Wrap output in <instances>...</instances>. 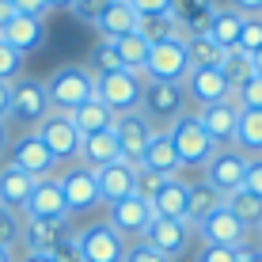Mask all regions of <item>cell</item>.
I'll return each instance as SVG.
<instances>
[{
	"label": "cell",
	"instance_id": "obj_28",
	"mask_svg": "<svg viewBox=\"0 0 262 262\" xmlns=\"http://www.w3.org/2000/svg\"><path fill=\"white\" fill-rule=\"evenodd\" d=\"M221 205H224V194L213 190L205 179H202V183H190V190H186V224L198 228V224H202L205 216H213Z\"/></svg>",
	"mask_w": 262,
	"mask_h": 262
},
{
	"label": "cell",
	"instance_id": "obj_58",
	"mask_svg": "<svg viewBox=\"0 0 262 262\" xmlns=\"http://www.w3.org/2000/svg\"><path fill=\"white\" fill-rule=\"evenodd\" d=\"M0 262H15V258H12V251H8V247H0Z\"/></svg>",
	"mask_w": 262,
	"mask_h": 262
},
{
	"label": "cell",
	"instance_id": "obj_17",
	"mask_svg": "<svg viewBox=\"0 0 262 262\" xmlns=\"http://www.w3.org/2000/svg\"><path fill=\"white\" fill-rule=\"evenodd\" d=\"M194 232L202 236L205 247H243V243H247V228H243V224H239L228 209H224V205H221L213 216H205Z\"/></svg>",
	"mask_w": 262,
	"mask_h": 262
},
{
	"label": "cell",
	"instance_id": "obj_49",
	"mask_svg": "<svg viewBox=\"0 0 262 262\" xmlns=\"http://www.w3.org/2000/svg\"><path fill=\"white\" fill-rule=\"evenodd\" d=\"M137 15H167L171 12V0H129Z\"/></svg>",
	"mask_w": 262,
	"mask_h": 262
},
{
	"label": "cell",
	"instance_id": "obj_26",
	"mask_svg": "<svg viewBox=\"0 0 262 262\" xmlns=\"http://www.w3.org/2000/svg\"><path fill=\"white\" fill-rule=\"evenodd\" d=\"M34 183H38V179H31L27 171L4 164V167H0V205L23 213L27 209V198H31V190H34Z\"/></svg>",
	"mask_w": 262,
	"mask_h": 262
},
{
	"label": "cell",
	"instance_id": "obj_14",
	"mask_svg": "<svg viewBox=\"0 0 262 262\" xmlns=\"http://www.w3.org/2000/svg\"><path fill=\"white\" fill-rule=\"evenodd\" d=\"M23 216H34V221H69V205H65V194H61L57 175L38 179V183H34L31 198H27Z\"/></svg>",
	"mask_w": 262,
	"mask_h": 262
},
{
	"label": "cell",
	"instance_id": "obj_44",
	"mask_svg": "<svg viewBox=\"0 0 262 262\" xmlns=\"http://www.w3.org/2000/svg\"><path fill=\"white\" fill-rule=\"evenodd\" d=\"M122 262H171L167 255H160L152 243H144V239H137L133 247H125V258Z\"/></svg>",
	"mask_w": 262,
	"mask_h": 262
},
{
	"label": "cell",
	"instance_id": "obj_53",
	"mask_svg": "<svg viewBox=\"0 0 262 262\" xmlns=\"http://www.w3.org/2000/svg\"><path fill=\"white\" fill-rule=\"evenodd\" d=\"M239 262H262V247H239Z\"/></svg>",
	"mask_w": 262,
	"mask_h": 262
},
{
	"label": "cell",
	"instance_id": "obj_38",
	"mask_svg": "<svg viewBox=\"0 0 262 262\" xmlns=\"http://www.w3.org/2000/svg\"><path fill=\"white\" fill-rule=\"evenodd\" d=\"M19 236H23V221H19V213L8 209V205H0V247L12 251L15 243H19Z\"/></svg>",
	"mask_w": 262,
	"mask_h": 262
},
{
	"label": "cell",
	"instance_id": "obj_57",
	"mask_svg": "<svg viewBox=\"0 0 262 262\" xmlns=\"http://www.w3.org/2000/svg\"><path fill=\"white\" fill-rule=\"evenodd\" d=\"M50 8H72V0H46Z\"/></svg>",
	"mask_w": 262,
	"mask_h": 262
},
{
	"label": "cell",
	"instance_id": "obj_11",
	"mask_svg": "<svg viewBox=\"0 0 262 262\" xmlns=\"http://www.w3.org/2000/svg\"><path fill=\"white\" fill-rule=\"evenodd\" d=\"M198 122H202V129L209 133V141L216 144V148H232V144H236V129H239L236 92H232V99H224V103L202 106V111H198Z\"/></svg>",
	"mask_w": 262,
	"mask_h": 262
},
{
	"label": "cell",
	"instance_id": "obj_6",
	"mask_svg": "<svg viewBox=\"0 0 262 262\" xmlns=\"http://www.w3.org/2000/svg\"><path fill=\"white\" fill-rule=\"evenodd\" d=\"M186 106V95H183V84H171V80H144V95H141V111L148 122H164L171 125L183 114Z\"/></svg>",
	"mask_w": 262,
	"mask_h": 262
},
{
	"label": "cell",
	"instance_id": "obj_9",
	"mask_svg": "<svg viewBox=\"0 0 262 262\" xmlns=\"http://www.w3.org/2000/svg\"><path fill=\"white\" fill-rule=\"evenodd\" d=\"M34 133H38V141L53 152V160H57V164H61V160H76V156H80V141H84V137L76 133V125H72L69 114L50 111L46 118L38 122V129H34Z\"/></svg>",
	"mask_w": 262,
	"mask_h": 262
},
{
	"label": "cell",
	"instance_id": "obj_7",
	"mask_svg": "<svg viewBox=\"0 0 262 262\" xmlns=\"http://www.w3.org/2000/svg\"><path fill=\"white\" fill-rule=\"evenodd\" d=\"M152 133H156V125L144 118V111H129V114H118L114 118V137H118V152L125 164L141 167L144 160V148H148Z\"/></svg>",
	"mask_w": 262,
	"mask_h": 262
},
{
	"label": "cell",
	"instance_id": "obj_52",
	"mask_svg": "<svg viewBox=\"0 0 262 262\" xmlns=\"http://www.w3.org/2000/svg\"><path fill=\"white\" fill-rule=\"evenodd\" d=\"M12 19H15V4H12V0H0V31H4Z\"/></svg>",
	"mask_w": 262,
	"mask_h": 262
},
{
	"label": "cell",
	"instance_id": "obj_55",
	"mask_svg": "<svg viewBox=\"0 0 262 262\" xmlns=\"http://www.w3.org/2000/svg\"><path fill=\"white\" fill-rule=\"evenodd\" d=\"M251 65H255V76H262V50L251 53Z\"/></svg>",
	"mask_w": 262,
	"mask_h": 262
},
{
	"label": "cell",
	"instance_id": "obj_19",
	"mask_svg": "<svg viewBox=\"0 0 262 262\" xmlns=\"http://www.w3.org/2000/svg\"><path fill=\"white\" fill-rule=\"evenodd\" d=\"M95 183H99V198L106 205H118L125 198H133V186H137V167L118 160V164H106L95 171Z\"/></svg>",
	"mask_w": 262,
	"mask_h": 262
},
{
	"label": "cell",
	"instance_id": "obj_32",
	"mask_svg": "<svg viewBox=\"0 0 262 262\" xmlns=\"http://www.w3.org/2000/svg\"><path fill=\"white\" fill-rule=\"evenodd\" d=\"M111 46H114V53H118V65H122L125 72H141V76H144V65H148V50H152V46L141 38L137 31L125 34V38H114Z\"/></svg>",
	"mask_w": 262,
	"mask_h": 262
},
{
	"label": "cell",
	"instance_id": "obj_2",
	"mask_svg": "<svg viewBox=\"0 0 262 262\" xmlns=\"http://www.w3.org/2000/svg\"><path fill=\"white\" fill-rule=\"evenodd\" d=\"M167 137H171V144H175L179 164L183 167H205L213 160V152H216V144L209 141V133L202 129L198 114H186V111L167 125Z\"/></svg>",
	"mask_w": 262,
	"mask_h": 262
},
{
	"label": "cell",
	"instance_id": "obj_54",
	"mask_svg": "<svg viewBox=\"0 0 262 262\" xmlns=\"http://www.w3.org/2000/svg\"><path fill=\"white\" fill-rule=\"evenodd\" d=\"M8 144H12V137H8V122H0V152H8Z\"/></svg>",
	"mask_w": 262,
	"mask_h": 262
},
{
	"label": "cell",
	"instance_id": "obj_37",
	"mask_svg": "<svg viewBox=\"0 0 262 262\" xmlns=\"http://www.w3.org/2000/svg\"><path fill=\"white\" fill-rule=\"evenodd\" d=\"M118 69H122V65H118V53H114V46L99 38L95 46H92V53H88V72L99 80V76H111V72H118Z\"/></svg>",
	"mask_w": 262,
	"mask_h": 262
},
{
	"label": "cell",
	"instance_id": "obj_34",
	"mask_svg": "<svg viewBox=\"0 0 262 262\" xmlns=\"http://www.w3.org/2000/svg\"><path fill=\"white\" fill-rule=\"evenodd\" d=\"M186 50H190V69H221L224 53L209 34H198V38H186Z\"/></svg>",
	"mask_w": 262,
	"mask_h": 262
},
{
	"label": "cell",
	"instance_id": "obj_31",
	"mask_svg": "<svg viewBox=\"0 0 262 262\" xmlns=\"http://www.w3.org/2000/svg\"><path fill=\"white\" fill-rule=\"evenodd\" d=\"M224 209L236 216V221H239L247 232H258V228H262V198H255L251 190L228 194V198H224Z\"/></svg>",
	"mask_w": 262,
	"mask_h": 262
},
{
	"label": "cell",
	"instance_id": "obj_13",
	"mask_svg": "<svg viewBox=\"0 0 262 262\" xmlns=\"http://www.w3.org/2000/svg\"><path fill=\"white\" fill-rule=\"evenodd\" d=\"M183 95L202 111V106H213V103L232 99V88H228V80H224L221 69H190L186 80H183Z\"/></svg>",
	"mask_w": 262,
	"mask_h": 262
},
{
	"label": "cell",
	"instance_id": "obj_4",
	"mask_svg": "<svg viewBox=\"0 0 262 262\" xmlns=\"http://www.w3.org/2000/svg\"><path fill=\"white\" fill-rule=\"evenodd\" d=\"M144 80L141 72H111V76H99L95 80V99H103L114 114H129V111H141V95H144Z\"/></svg>",
	"mask_w": 262,
	"mask_h": 262
},
{
	"label": "cell",
	"instance_id": "obj_30",
	"mask_svg": "<svg viewBox=\"0 0 262 262\" xmlns=\"http://www.w3.org/2000/svg\"><path fill=\"white\" fill-rule=\"evenodd\" d=\"M243 19H247V15L232 12V8H216V12H213V23H209V31H205V34H209L221 50H236L239 31H243Z\"/></svg>",
	"mask_w": 262,
	"mask_h": 262
},
{
	"label": "cell",
	"instance_id": "obj_3",
	"mask_svg": "<svg viewBox=\"0 0 262 262\" xmlns=\"http://www.w3.org/2000/svg\"><path fill=\"white\" fill-rule=\"evenodd\" d=\"M53 111L50 95H46V80H12V111H8V122L27 125V129H38V122Z\"/></svg>",
	"mask_w": 262,
	"mask_h": 262
},
{
	"label": "cell",
	"instance_id": "obj_21",
	"mask_svg": "<svg viewBox=\"0 0 262 262\" xmlns=\"http://www.w3.org/2000/svg\"><path fill=\"white\" fill-rule=\"evenodd\" d=\"M69 221H34V216H23V247L27 255H50L53 243L61 236H69Z\"/></svg>",
	"mask_w": 262,
	"mask_h": 262
},
{
	"label": "cell",
	"instance_id": "obj_18",
	"mask_svg": "<svg viewBox=\"0 0 262 262\" xmlns=\"http://www.w3.org/2000/svg\"><path fill=\"white\" fill-rule=\"evenodd\" d=\"M152 205L144 202V198H125V202H118V205H111V228L118 232V236H137V239H144V232H148V224H152Z\"/></svg>",
	"mask_w": 262,
	"mask_h": 262
},
{
	"label": "cell",
	"instance_id": "obj_45",
	"mask_svg": "<svg viewBox=\"0 0 262 262\" xmlns=\"http://www.w3.org/2000/svg\"><path fill=\"white\" fill-rule=\"evenodd\" d=\"M106 4H111V0H72L69 12L76 15V19H84V23H95L99 15L106 12Z\"/></svg>",
	"mask_w": 262,
	"mask_h": 262
},
{
	"label": "cell",
	"instance_id": "obj_36",
	"mask_svg": "<svg viewBox=\"0 0 262 262\" xmlns=\"http://www.w3.org/2000/svg\"><path fill=\"white\" fill-rule=\"evenodd\" d=\"M221 72H224V80H228L232 92H239V88L247 84L251 76H255L251 53H243V50H228V53H224V61H221Z\"/></svg>",
	"mask_w": 262,
	"mask_h": 262
},
{
	"label": "cell",
	"instance_id": "obj_12",
	"mask_svg": "<svg viewBox=\"0 0 262 262\" xmlns=\"http://www.w3.org/2000/svg\"><path fill=\"white\" fill-rule=\"evenodd\" d=\"M61 183V194H65V205H69V216L72 213H88V209H95L103 198H99V183H95V171L92 167H84V164H76V167H69L65 175L57 179Z\"/></svg>",
	"mask_w": 262,
	"mask_h": 262
},
{
	"label": "cell",
	"instance_id": "obj_43",
	"mask_svg": "<svg viewBox=\"0 0 262 262\" xmlns=\"http://www.w3.org/2000/svg\"><path fill=\"white\" fill-rule=\"evenodd\" d=\"M239 111H262V76H251L247 84L236 92Z\"/></svg>",
	"mask_w": 262,
	"mask_h": 262
},
{
	"label": "cell",
	"instance_id": "obj_59",
	"mask_svg": "<svg viewBox=\"0 0 262 262\" xmlns=\"http://www.w3.org/2000/svg\"><path fill=\"white\" fill-rule=\"evenodd\" d=\"M258 236H262V228H258Z\"/></svg>",
	"mask_w": 262,
	"mask_h": 262
},
{
	"label": "cell",
	"instance_id": "obj_10",
	"mask_svg": "<svg viewBox=\"0 0 262 262\" xmlns=\"http://www.w3.org/2000/svg\"><path fill=\"white\" fill-rule=\"evenodd\" d=\"M8 164L27 171L31 179H50L53 171H57V160H53V152L46 148V144L38 141V133H23L19 141L8 144Z\"/></svg>",
	"mask_w": 262,
	"mask_h": 262
},
{
	"label": "cell",
	"instance_id": "obj_35",
	"mask_svg": "<svg viewBox=\"0 0 262 262\" xmlns=\"http://www.w3.org/2000/svg\"><path fill=\"white\" fill-rule=\"evenodd\" d=\"M137 34L148 46H156V42H164V38H175V34H183L179 31V23H175V15H141L137 19Z\"/></svg>",
	"mask_w": 262,
	"mask_h": 262
},
{
	"label": "cell",
	"instance_id": "obj_20",
	"mask_svg": "<svg viewBox=\"0 0 262 262\" xmlns=\"http://www.w3.org/2000/svg\"><path fill=\"white\" fill-rule=\"evenodd\" d=\"M216 8H221L216 0H171V15H175L183 38H198V34L209 31Z\"/></svg>",
	"mask_w": 262,
	"mask_h": 262
},
{
	"label": "cell",
	"instance_id": "obj_23",
	"mask_svg": "<svg viewBox=\"0 0 262 262\" xmlns=\"http://www.w3.org/2000/svg\"><path fill=\"white\" fill-rule=\"evenodd\" d=\"M0 42H8L15 53H34L42 50V42H46V23L42 19H31V15H15L12 23L0 31Z\"/></svg>",
	"mask_w": 262,
	"mask_h": 262
},
{
	"label": "cell",
	"instance_id": "obj_39",
	"mask_svg": "<svg viewBox=\"0 0 262 262\" xmlns=\"http://www.w3.org/2000/svg\"><path fill=\"white\" fill-rule=\"evenodd\" d=\"M53 262H84V247H80V232H69V236H61L53 243L50 251Z\"/></svg>",
	"mask_w": 262,
	"mask_h": 262
},
{
	"label": "cell",
	"instance_id": "obj_48",
	"mask_svg": "<svg viewBox=\"0 0 262 262\" xmlns=\"http://www.w3.org/2000/svg\"><path fill=\"white\" fill-rule=\"evenodd\" d=\"M15 4V15H31V19H46L50 4L46 0H12Z\"/></svg>",
	"mask_w": 262,
	"mask_h": 262
},
{
	"label": "cell",
	"instance_id": "obj_27",
	"mask_svg": "<svg viewBox=\"0 0 262 262\" xmlns=\"http://www.w3.org/2000/svg\"><path fill=\"white\" fill-rule=\"evenodd\" d=\"M69 118H72V125H76L80 137H92V133L114 129V118H118V114H114L111 106L103 103V99H88V103H84V106H76Z\"/></svg>",
	"mask_w": 262,
	"mask_h": 262
},
{
	"label": "cell",
	"instance_id": "obj_51",
	"mask_svg": "<svg viewBox=\"0 0 262 262\" xmlns=\"http://www.w3.org/2000/svg\"><path fill=\"white\" fill-rule=\"evenodd\" d=\"M8 111H12V84L0 80V122H8Z\"/></svg>",
	"mask_w": 262,
	"mask_h": 262
},
{
	"label": "cell",
	"instance_id": "obj_25",
	"mask_svg": "<svg viewBox=\"0 0 262 262\" xmlns=\"http://www.w3.org/2000/svg\"><path fill=\"white\" fill-rule=\"evenodd\" d=\"M80 164L84 167H106V164H118L122 160V152H118V137H114V129H103V133H92V137H84L80 141Z\"/></svg>",
	"mask_w": 262,
	"mask_h": 262
},
{
	"label": "cell",
	"instance_id": "obj_29",
	"mask_svg": "<svg viewBox=\"0 0 262 262\" xmlns=\"http://www.w3.org/2000/svg\"><path fill=\"white\" fill-rule=\"evenodd\" d=\"M186 190H190V183H183V179H164V186H160V194L152 198V213L156 216H171V221H186Z\"/></svg>",
	"mask_w": 262,
	"mask_h": 262
},
{
	"label": "cell",
	"instance_id": "obj_1",
	"mask_svg": "<svg viewBox=\"0 0 262 262\" xmlns=\"http://www.w3.org/2000/svg\"><path fill=\"white\" fill-rule=\"evenodd\" d=\"M46 95H50L53 111L72 114L76 106H84L88 99H95V76L88 72V65H61V69H53V76L46 80Z\"/></svg>",
	"mask_w": 262,
	"mask_h": 262
},
{
	"label": "cell",
	"instance_id": "obj_46",
	"mask_svg": "<svg viewBox=\"0 0 262 262\" xmlns=\"http://www.w3.org/2000/svg\"><path fill=\"white\" fill-rule=\"evenodd\" d=\"M194 262H239V247H205L202 243Z\"/></svg>",
	"mask_w": 262,
	"mask_h": 262
},
{
	"label": "cell",
	"instance_id": "obj_56",
	"mask_svg": "<svg viewBox=\"0 0 262 262\" xmlns=\"http://www.w3.org/2000/svg\"><path fill=\"white\" fill-rule=\"evenodd\" d=\"M23 262H53V258H50V255H27Z\"/></svg>",
	"mask_w": 262,
	"mask_h": 262
},
{
	"label": "cell",
	"instance_id": "obj_15",
	"mask_svg": "<svg viewBox=\"0 0 262 262\" xmlns=\"http://www.w3.org/2000/svg\"><path fill=\"white\" fill-rule=\"evenodd\" d=\"M80 247H84V262H122L125 258V236H118L106 221L80 232Z\"/></svg>",
	"mask_w": 262,
	"mask_h": 262
},
{
	"label": "cell",
	"instance_id": "obj_47",
	"mask_svg": "<svg viewBox=\"0 0 262 262\" xmlns=\"http://www.w3.org/2000/svg\"><path fill=\"white\" fill-rule=\"evenodd\" d=\"M243 190H251L255 198H262V156H255L247 164V179H243Z\"/></svg>",
	"mask_w": 262,
	"mask_h": 262
},
{
	"label": "cell",
	"instance_id": "obj_5",
	"mask_svg": "<svg viewBox=\"0 0 262 262\" xmlns=\"http://www.w3.org/2000/svg\"><path fill=\"white\" fill-rule=\"evenodd\" d=\"M186 72H190V50H186V38L175 34V38H164L148 50V65H144V76L148 80H171V84H183Z\"/></svg>",
	"mask_w": 262,
	"mask_h": 262
},
{
	"label": "cell",
	"instance_id": "obj_40",
	"mask_svg": "<svg viewBox=\"0 0 262 262\" xmlns=\"http://www.w3.org/2000/svg\"><path fill=\"white\" fill-rule=\"evenodd\" d=\"M236 50H243V53H258V50H262V15L243 19V31H239Z\"/></svg>",
	"mask_w": 262,
	"mask_h": 262
},
{
	"label": "cell",
	"instance_id": "obj_24",
	"mask_svg": "<svg viewBox=\"0 0 262 262\" xmlns=\"http://www.w3.org/2000/svg\"><path fill=\"white\" fill-rule=\"evenodd\" d=\"M141 167L156 171V175H164V179H175L179 171H183V164H179V152H175V144H171L167 129H156V133H152L148 148H144Z\"/></svg>",
	"mask_w": 262,
	"mask_h": 262
},
{
	"label": "cell",
	"instance_id": "obj_16",
	"mask_svg": "<svg viewBox=\"0 0 262 262\" xmlns=\"http://www.w3.org/2000/svg\"><path fill=\"white\" fill-rule=\"evenodd\" d=\"M190 236H194V228H190L186 221H171V216H152L148 232H144V243H152L160 255H167L171 262H175V258L186 251Z\"/></svg>",
	"mask_w": 262,
	"mask_h": 262
},
{
	"label": "cell",
	"instance_id": "obj_8",
	"mask_svg": "<svg viewBox=\"0 0 262 262\" xmlns=\"http://www.w3.org/2000/svg\"><path fill=\"white\" fill-rule=\"evenodd\" d=\"M247 164H251V156H243L239 148H216V152H213V160L205 164V183L228 198V194L243 190Z\"/></svg>",
	"mask_w": 262,
	"mask_h": 262
},
{
	"label": "cell",
	"instance_id": "obj_42",
	"mask_svg": "<svg viewBox=\"0 0 262 262\" xmlns=\"http://www.w3.org/2000/svg\"><path fill=\"white\" fill-rule=\"evenodd\" d=\"M160 186H164V175H156V171H148V167H137V186H133L137 198H144V202L152 205V198L160 194Z\"/></svg>",
	"mask_w": 262,
	"mask_h": 262
},
{
	"label": "cell",
	"instance_id": "obj_41",
	"mask_svg": "<svg viewBox=\"0 0 262 262\" xmlns=\"http://www.w3.org/2000/svg\"><path fill=\"white\" fill-rule=\"evenodd\" d=\"M19 72H23V53H15L8 42H0V80L12 84V80H19Z\"/></svg>",
	"mask_w": 262,
	"mask_h": 262
},
{
	"label": "cell",
	"instance_id": "obj_50",
	"mask_svg": "<svg viewBox=\"0 0 262 262\" xmlns=\"http://www.w3.org/2000/svg\"><path fill=\"white\" fill-rule=\"evenodd\" d=\"M228 8L232 12H239V15H262V0H228Z\"/></svg>",
	"mask_w": 262,
	"mask_h": 262
},
{
	"label": "cell",
	"instance_id": "obj_22",
	"mask_svg": "<svg viewBox=\"0 0 262 262\" xmlns=\"http://www.w3.org/2000/svg\"><path fill=\"white\" fill-rule=\"evenodd\" d=\"M137 19H141V15L133 12L129 0H111V4H106V12L99 15L92 27L99 31V38H103V42H114V38H125V34L137 31Z\"/></svg>",
	"mask_w": 262,
	"mask_h": 262
},
{
	"label": "cell",
	"instance_id": "obj_33",
	"mask_svg": "<svg viewBox=\"0 0 262 262\" xmlns=\"http://www.w3.org/2000/svg\"><path fill=\"white\" fill-rule=\"evenodd\" d=\"M239 152H258L262 156V111H239V129H236Z\"/></svg>",
	"mask_w": 262,
	"mask_h": 262
}]
</instances>
